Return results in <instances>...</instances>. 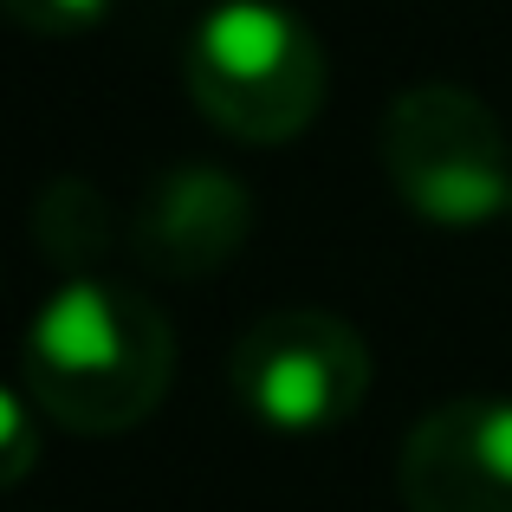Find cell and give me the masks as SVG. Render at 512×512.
I'll return each instance as SVG.
<instances>
[{
	"label": "cell",
	"instance_id": "1",
	"mask_svg": "<svg viewBox=\"0 0 512 512\" xmlns=\"http://www.w3.org/2000/svg\"><path fill=\"white\" fill-rule=\"evenodd\" d=\"M175 383L169 318L117 279H65L20 350V389L72 435H130Z\"/></svg>",
	"mask_w": 512,
	"mask_h": 512
},
{
	"label": "cell",
	"instance_id": "2",
	"mask_svg": "<svg viewBox=\"0 0 512 512\" xmlns=\"http://www.w3.org/2000/svg\"><path fill=\"white\" fill-rule=\"evenodd\" d=\"M325 46L279 0H227L188 39V98L234 143H292L325 111Z\"/></svg>",
	"mask_w": 512,
	"mask_h": 512
},
{
	"label": "cell",
	"instance_id": "3",
	"mask_svg": "<svg viewBox=\"0 0 512 512\" xmlns=\"http://www.w3.org/2000/svg\"><path fill=\"white\" fill-rule=\"evenodd\" d=\"M383 169L409 214L435 227H487L512 214V150L487 98L461 85H409L383 111Z\"/></svg>",
	"mask_w": 512,
	"mask_h": 512
},
{
	"label": "cell",
	"instance_id": "4",
	"mask_svg": "<svg viewBox=\"0 0 512 512\" xmlns=\"http://www.w3.org/2000/svg\"><path fill=\"white\" fill-rule=\"evenodd\" d=\"M227 383L253 422L279 435H331L370 396V344L338 312L286 305L234 338Z\"/></svg>",
	"mask_w": 512,
	"mask_h": 512
},
{
	"label": "cell",
	"instance_id": "5",
	"mask_svg": "<svg viewBox=\"0 0 512 512\" xmlns=\"http://www.w3.org/2000/svg\"><path fill=\"white\" fill-rule=\"evenodd\" d=\"M402 512H512V402L461 396L428 409L396 454Z\"/></svg>",
	"mask_w": 512,
	"mask_h": 512
},
{
	"label": "cell",
	"instance_id": "6",
	"mask_svg": "<svg viewBox=\"0 0 512 512\" xmlns=\"http://www.w3.org/2000/svg\"><path fill=\"white\" fill-rule=\"evenodd\" d=\"M253 195L214 163H169L130 214V253L163 279H208L247 247Z\"/></svg>",
	"mask_w": 512,
	"mask_h": 512
},
{
	"label": "cell",
	"instance_id": "7",
	"mask_svg": "<svg viewBox=\"0 0 512 512\" xmlns=\"http://www.w3.org/2000/svg\"><path fill=\"white\" fill-rule=\"evenodd\" d=\"M111 201L85 182V175H52L33 201V247L46 253L59 273L91 279V266L111 253Z\"/></svg>",
	"mask_w": 512,
	"mask_h": 512
},
{
	"label": "cell",
	"instance_id": "8",
	"mask_svg": "<svg viewBox=\"0 0 512 512\" xmlns=\"http://www.w3.org/2000/svg\"><path fill=\"white\" fill-rule=\"evenodd\" d=\"M13 26L26 33H46V39H65V33H85L111 13V0H0Z\"/></svg>",
	"mask_w": 512,
	"mask_h": 512
}]
</instances>
